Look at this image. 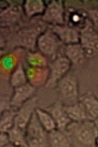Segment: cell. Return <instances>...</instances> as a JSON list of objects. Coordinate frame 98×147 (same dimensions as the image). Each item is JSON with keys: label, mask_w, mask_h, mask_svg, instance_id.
Returning a JSON list of instances; mask_svg holds the SVG:
<instances>
[{"label": "cell", "mask_w": 98, "mask_h": 147, "mask_svg": "<svg viewBox=\"0 0 98 147\" xmlns=\"http://www.w3.org/2000/svg\"><path fill=\"white\" fill-rule=\"evenodd\" d=\"M26 60L30 67H48L45 56L40 52H31L28 54Z\"/></svg>", "instance_id": "22"}, {"label": "cell", "mask_w": 98, "mask_h": 147, "mask_svg": "<svg viewBox=\"0 0 98 147\" xmlns=\"http://www.w3.org/2000/svg\"><path fill=\"white\" fill-rule=\"evenodd\" d=\"M28 82L36 88L45 85L49 78V67H29L26 70Z\"/></svg>", "instance_id": "11"}, {"label": "cell", "mask_w": 98, "mask_h": 147, "mask_svg": "<svg viewBox=\"0 0 98 147\" xmlns=\"http://www.w3.org/2000/svg\"><path fill=\"white\" fill-rule=\"evenodd\" d=\"M64 56L67 58L72 64L79 65L85 61L86 56L79 43L66 45L64 48Z\"/></svg>", "instance_id": "14"}, {"label": "cell", "mask_w": 98, "mask_h": 147, "mask_svg": "<svg viewBox=\"0 0 98 147\" xmlns=\"http://www.w3.org/2000/svg\"><path fill=\"white\" fill-rule=\"evenodd\" d=\"M51 29L63 43L69 45L80 42V32L76 29L64 25H54Z\"/></svg>", "instance_id": "12"}, {"label": "cell", "mask_w": 98, "mask_h": 147, "mask_svg": "<svg viewBox=\"0 0 98 147\" xmlns=\"http://www.w3.org/2000/svg\"><path fill=\"white\" fill-rule=\"evenodd\" d=\"M0 61V72L6 74L11 73L18 63L17 60L11 55L3 57Z\"/></svg>", "instance_id": "23"}, {"label": "cell", "mask_w": 98, "mask_h": 147, "mask_svg": "<svg viewBox=\"0 0 98 147\" xmlns=\"http://www.w3.org/2000/svg\"><path fill=\"white\" fill-rule=\"evenodd\" d=\"M78 102L83 105L91 120H98V100L93 91H88L79 97Z\"/></svg>", "instance_id": "13"}, {"label": "cell", "mask_w": 98, "mask_h": 147, "mask_svg": "<svg viewBox=\"0 0 98 147\" xmlns=\"http://www.w3.org/2000/svg\"><path fill=\"white\" fill-rule=\"evenodd\" d=\"M59 100L65 106L74 105L79 101V89L77 77L69 72L57 82L56 86Z\"/></svg>", "instance_id": "2"}, {"label": "cell", "mask_w": 98, "mask_h": 147, "mask_svg": "<svg viewBox=\"0 0 98 147\" xmlns=\"http://www.w3.org/2000/svg\"><path fill=\"white\" fill-rule=\"evenodd\" d=\"M46 7L44 1L42 0H26L23 4L24 13L29 17L43 14Z\"/></svg>", "instance_id": "17"}, {"label": "cell", "mask_w": 98, "mask_h": 147, "mask_svg": "<svg viewBox=\"0 0 98 147\" xmlns=\"http://www.w3.org/2000/svg\"><path fill=\"white\" fill-rule=\"evenodd\" d=\"M9 82L13 88L21 86L28 82L25 70L20 63L11 74Z\"/></svg>", "instance_id": "20"}, {"label": "cell", "mask_w": 98, "mask_h": 147, "mask_svg": "<svg viewBox=\"0 0 98 147\" xmlns=\"http://www.w3.org/2000/svg\"><path fill=\"white\" fill-rule=\"evenodd\" d=\"M9 144L12 146L27 147L25 137V131L14 126L7 132Z\"/></svg>", "instance_id": "18"}, {"label": "cell", "mask_w": 98, "mask_h": 147, "mask_svg": "<svg viewBox=\"0 0 98 147\" xmlns=\"http://www.w3.org/2000/svg\"><path fill=\"white\" fill-rule=\"evenodd\" d=\"M25 137L28 147H49L48 132L41 125L35 112L25 129Z\"/></svg>", "instance_id": "3"}, {"label": "cell", "mask_w": 98, "mask_h": 147, "mask_svg": "<svg viewBox=\"0 0 98 147\" xmlns=\"http://www.w3.org/2000/svg\"><path fill=\"white\" fill-rule=\"evenodd\" d=\"M2 11V8H1V7H0V12Z\"/></svg>", "instance_id": "27"}, {"label": "cell", "mask_w": 98, "mask_h": 147, "mask_svg": "<svg viewBox=\"0 0 98 147\" xmlns=\"http://www.w3.org/2000/svg\"><path fill=\"white\" fill-rule=\"evenodd\" d=\"M4 45V43L3 39H2V37H0V48H3V47Z\"/></svg>", "instance_id": "26"}, {"label": "cell", "mask_w": 98, "mask_h": 147, "mask_svg": "<svg viewBox=\"0 0 98 147\" xmlns=\"http://www.w3.org/2000/svg\"><path fill=\"white\" fill-rule=\"evenodd\" d=\"M38 101V97L33 96L25 102L16 111L14 126L24 131L34 113Z\"/></svg>", "instance_id": "7"}, {"label": "cell", "mask_w": 98, "mask_h": 147, "mask_svg": "<svg viewBox=\"0 0 98 147\" xmlns=\"http://www.w3.org/2000/svg\"><path fill=\"white\" fill-rule=\"evenodd\" d=\"M35 113L41 125L47 132H50L57 128L54 119L46 111L41 108H36Z\"/></svg>", "instance_id": "19"}, {"label": "cell", "mask_w": 98, "mask_h": 147, "mask_svg": "<svg viewBox=\"0 0 98 147\" xmlns=\"http://www.w3.org/2000/svg\"><path fill=\"white\" fill-rule=\"evenodd\" d=\"M72 65L65 56L55 57L48 65L49 75L45 88H51L56 86L57 82L70 72Z\"/></svg>", "instance_id": "4"}, {"label": "cell", "mask_w": 98, "mask_h": 147, "mask_svg": "<svg viewBox=\"0 0 98 147\" xmlns=\"http://www.w3.org/2000/svg\"><path fill=\"white\" fill-rule=\"evenodd\" d=\"M36 89L28 82L13 88V94L10 98L11 108L15 111L17 110L25 102L33 97Z\"/></svg>", "instance_id": "8"}, {"label": "cell", "mask_w": 98, "mask_h": 147, "mask_svg": "<svg viewBox=\"0 0 98 147\" xmlns=\"http://www.w3.org/2000/svg\"><path fill=\"white\" fill-rule=\"evenodd\" d=\"M64 108L71 121L80 122L87 120H91L83 105L79 102L72 105H64Z\"/></svg>", "instance_id": "16"}, {"label": "cell", "mask_w": 98, "mask_h": 147, "mask_svg": "<svg viewBox=\"0 0 98 147\" xmlns=\"http://www.w3.org/2000/svg\"><path fill=\"white\" fill-rule=\"evenodd\" d=\"M10 108V98L7 97H0V117L6 110Z\"/></svg>", "instance_id": "24"}, {"label": "cell", "mask_w": 98, "mask_h": 147, "mask_svg": "<svg viewBox=\"0 0 98 147\" xmlns=\"http://www.w3.org/2000/svg\"><path fill=\"white\" fill-rule=\"evenodd\" d=\"M49 147H70L72 144L66 131L55 129L48 132Z\"/></svg>", "instance_id": "15"}, {"label": "cell", "mask_w": 98, "mask_h": 147, "mask_svg": "<svg viewBox=\"0 0 98 147\" xmlns=\"http://www.w3.org/2000/svg\"><path fill=\"white\" fill-rule=\"evenodd\" d=\"M44 109L53 117L56 123L57 129L65 131L71 121L68 116L62 103L58 100Z\"/></svg>", "instance_id": "10"}, {"label": "cell", "mask_w": 98, "mask_h": 147, "mask_svg": "<svg viewBox=\"0 0 98 147\" xmlns=\"http://www.w3.org/2000/svg\"><path fill=\"white\" fill-rule=\"evenodd\" d=\"M6 51L3 48H0V59L4 56L6 54Z\"/></svg>", "instance_id": "25"}, {"label": "cell", "mask_w": 98, "mask_h": 147, "mask_svg": "<svg viewBox=\"0 0 98 147\" xmlns=\"http://www.w3.org/2000/svg\"><path fill=\"white\" fill-rule=\"evenodd\" d=\"M16 111L9 108L0 117V132L7 133L14 125Z\"/></svg>", "instance_id": "21"}, {"label": "cell", "mask_w": 98, "mask_h": 147, "mask_svg": "<svg viewBox=\"0 0 98 147\" xmlns=\"http://www.w3.org/2000/svg\"><path fill=\"white\" fill-rule=\"evenodd\" d=\"M65 131L69 137L72 147L97 146L98 120L71 121L66 127Z\"/></svg>", "instance_id": "1"}, {"label": "cell", "mask_w": 98, "mask_h": 147, "mask_svg": "<svg viewBox=\"0 0 98 147\" xmlns=\"http://www.w3.org/2000/svg\"><path fill=\"white\" fill-rule=\"evenodd\" d=\"M80 43L86 57H92L98 53V35L94 26L87 21L85 26L80 32Z\"/></svg>", "instance_id": "6"}, {"label": "cell", "mask_w": 98, "mask_h": 147, "mask_svg": "<svg viewBox=\"0 0 98 147\" xmlns=\"http://www.w3.org/2000/svg\"><path fill=\"white\" fill-rule=\"evenodd\" d=\"M62 43L51 29L42 32L36 40V46L40 52L49 57L56 55Z\"/></svg>", "instance_id": "5"}, {"label": "cell", "mask_w": 98, "mask_h": 147, "mask_svg": "<svg viewBox=\"0 0 98 147\" xmlns=\"http://www.w3.org/2000/svg\"><path fill=\"white\" fill-rule=\"evenodd\" d=\"M42 19L54 25H64L65 20L62 2L59 1H51L46 7Z\"/></svg>", "instance_id": "9"}]
</instances>
